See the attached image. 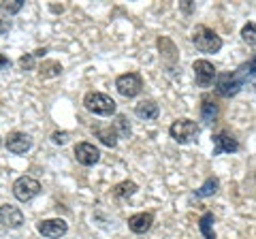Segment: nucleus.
<instances>
[{"instance_id": "obj_16", "label": "nucleus", "mask_w": 256, "mask_h": 239, "mask_svg": "<svg viewBox=\"0 0 256 239\" xmlns=\"http://www.w3.org/2000/svg\"><path fill=\"white\" fill-rule=\"evenodd\" d=\"M201 118H203V122L205 124H212L216 118H218V105L210 98V96H205L203 98V105H201Z\"/></svg>"}, {"instance_id": "obj_8", "label": "nucleus", "mask_w": 256, "mask_h": 239, "mask_svg": "<svg viewBox=\"0 0 256 239\" xmlns=\"http://www.w3.org/2000/svg\"><path fill=\"white\" fill-rule=\"evenodd\" d=\"M192 68H194V79H196V86L198 88H210L214 84V79H216V66L212 64V62L196 60L194 64H192Z\"/></svg>"}, {"instance_id": "obj_21", "label": "nucleus", "mask_w": 256, "mask_h": 239, "mask_svg": "<svg viewBox=\"0 0 256 239\" xmlns=\"http://www.w3.org/2000/svg\"><path fill=\"white\" fill-rule=\"evenodd\" d=\"M22 6H24V0H6V2L0 4V9H2V13H6V15H15V13L22 11Z\"/></svg>"}, {"instance_id": "obj_10", "label": "nucleus", "mask_w": 256, "mask_h": 239, "mask_svg": "<svg viewBox=\"0 0 256 239\" xmlns=\"http://www.w3.org/2000/svg\"><path fill=\"white\" fill-rule=\"evenodd\" d=\"M4 148L9 150L11 154H26L28 150L32 148V139H30V134L26 132H11L9 137L4 139Z\"/></svg>"}, {"instance_id": "obj_3", "label": "nucleus", "mask_w": 256, "mask_h": 239, "mask_svg": "<svg viewBox=\"0 0 256 239\" xmlns=\"http://www.w3.org/2000/svg\"><path fill=\"white\" fill-rule=\"evenodd\" d=\"M169 132H171V137L178 143L186 146V143L194 141V137L198 134V126H196V122H192V120L182 118V120H175V122L171 124Z\"/></svg>"}, {"instance_id": "obj_23", "label": "nucleus", "mask_w": 256, "mask_h": 239, "mask_svg": "<svg viewBox=\"0 0 256 239\" xmlns=\"http://www.w3.org/2000/svg\"><path fill=\"white\" fill-rule=\"evenodd\" d=\"M52 141L56 143V146H64V143L68 141V132H64V130L62 132H54L52 134Z\"/></svg>"}, {"instance_id": "obj_4", "label": "nucleus", "mask_w": 256, "mask_h": 239, "mask_svg": "<svg viewBox=\"0 0 256 239\" xmlns=\"http://www.w3.org/2000/svg\"><path fill=\"white\" fill-rule=\"evenodd\" d=\"M38 192H41V184H38L34 178H28V175H24V178L15 180V184H13V194L22 203L32 201V198H34Z\"/></svg>"}, {"instance_id": "obj_30", "label": "nucleus", "mask_w": 256, "mask_h": 239, "mask_svg": "<svg viewBox=\"0 0 256 239\" xmlns=\"http://www.w3.org/2000/svg\"><path fill=\"white\" fill-rule=\"evenodd\" d=\"M254 86H256V84H254Z\"/></svg>"}, {"instance_id": "obj_6", "label": "nucleus", "mask_w": 256, "mask_h": 239, "mask_svg": "<svg viewBox=\"0 0 256 239\" xmlns=\"http://www.w3.org/2000/svg\"><path fill=\"white\" fill-rule=\"evenodd\" d=\"M116 88H118V92L122 94V96L134 98L141 92L143 82H141V77L137 73H124V75H120L116 79Z\"/></svg>"}, {"instance_id": "obj_25", "label": "nucleus", "mask_w": 256, "mask_h": 239, "mask_svg": "<svg viewBox=\"0 0 256 239\" xmlns=\"http://www.w3.org/2000/svg\"><path fill=\"white\" fill-rule=\"evenodd\" d=\"M118 126H120V130H122L124 137H128V134H130V126H128V122H126L124 116H118Z\"/></svg>"}, {"instance_id": "obj_15", "label": "nucleus", "mask_w": 256, "mask_h": 239, "mask_svg": "<svg viewBox=\"0 0 256 239\" xmlns=\"http://www.w3.org/2000/svg\"><path fill=\"white\" fill-rule=\"evenodd\" d=\"M134 114H137V118H141V120H156L158 118V105L152 98H146L134 107Z\"/></svg>"}, {"instance_id": "obj_24", "label": "nucleus", "mask_w": 256, "mask_h": 239, "mask_svg": "<svg viewBox=\"0 0 256 239\" xmlns=\"http://www.w3.org/2000/svg\"><path fill=\"white\" fill-rule=\"evenodd\" d=\"M32 64H34V56L28 54V56H22L20 58V66L26 70V68H32Z\"/></svg>"}, {"instance_id": "obj_28", "label": "nucleus", "mask_w": 256, "mask_h": 239, "mask_svg": "<svg viewBox=\"0 0 256 239\" xmlns=\"http://www.w3.org/2000/svg\"><path fill=\"white\" fill-rule=\"evenodd\" d=\"M32 56H38V58H41V56H45V50H36V52L32 54Z\"/></svg>"}, {"instance_id": "obj_26", "label": "nucleus", "mask_w": 256, "mask_h": 239, "mask_svg": "<svg viewBox=\"0 0 256 239\" xmlns=\"http://www.w3.org/2000/svg\"><path fill=\"white\" fill-rule=\"evenodd\" d=\"M11 30V22L9 20H0V36L6 34Z\"/></svg>"}, {"instance_id": "obj_5", "label": "nucleus", "mask_w": 256, "mask_h": 239, "mask_svg": "<svg viewBox=\"0 0 256 239\" xmlns=\"http://www.w3.org/2000/svg\"><path fill=\"white\" fill-rule=\"evenodd\" d=\"M242 88H244V82L239 79V75L235 73V70L233 73H222L218 77V82H216V92H218L220 96H224V98L235 96Z\"/></svg>"}, {"instance_id": "obj_11", "label": "nucleus", "mask_w": 256, "mask_h": 239, "mask_svg": "<svg viewBox=\"0 0 256 239\" xmlns=\"http://www.w3.org/2000/svg\"><path fill=\"white\" fill-rule=\"evenodd\" d=\"M75 158L79 164L84 166H92L100 160V152L98 148H94L92 143H77L75 146Z\"/></svg>"}, {"instance_id": "obj_1", "label": "nucleus", "mask_w": 256, "mask_h": 239, "mask_svg": "<svg viewBox=\"0 0 256 239\" xmlns=\"http://www.w3.org/2000/svg\"><path fill=\"white\" fill-rule=\"evenodd\" d=\"M192 43L196 45L198 52H203V54H216V52H220V47H222V38L216 34L212 28L196 26L194 32H192Z\"/></svg>"}, {"instance_id": "obj_7", "label": "nucleus", "mask_w": 256, "mask_h": 239, "mask_svg": "<svg viewBox=\"0 0 256 239\" xmlns=\"http://www.w3.org/2000/svg\"><path fill=\"white\" fill-rule=\"evenodd\" d=\"M36 230H38V233H41L43 237L60 239V237L66 235L68 224H66V220H62V218H52V220L38 222V224H36Z\"/></svg>"}, {"instance_id": "obj_29", "label": "nucleus", "mask_w": 256, "mask_h": 239, "mask_svg": "<svg viewBox=\"0 0 256 239\" xmlns=\"http://www.w3.org/2000/svg\"><path fill=\"white\" fill-rule=\"evenodd\" d=\"M0 148H2V139H0Z\"/></svg>"}, {"instance_id": "obj_18", "label": "nucleus", "mask_w": 256, "mask_h": 239, "mask_svg": "<svg viewBox=\"0 0 256 239\" xmlns=\"http://www.w3.org/2000/svg\"><path fill=\"white\" fill-rule=\"evenodd\" d=\"M38 73H41V77H58L62 73V66H60V62H56V60H47L38 66Z\"/></svg>"}, {"instance_id": "obj_9", "label": "nucleus", "mask_w": 256, "mask_h": 239, "mask_svg": "<svg viewBox=\"0 0 256 239\" xmlns=\"http://www.w3.org/2000/svg\"><path fill=\"white\" fill-rule=\"evenodd\" d=\"M239 150V141L230 134L228 130H220L214 134V156L224 154V152H237Z\"/></svg>"}, {"instance_id": "obj_20", "label": "nucleus", "mask_w": 256, "mask_h": 239, "mask_svg": "<svg viewBox=\"0 0 256 239\" xmlns=\"http://www.w3.org/2000/svg\"><path fill=\"white\" fill-rule=\"evenodd\" d=\"M218 180H216V178H210V180H207L205 182V184L201 186V188H198V190H194V196H198V198H205V196H212V194H216V192H218Z\"/></svg>"}, {"instance_id": "obj_19", "label": "nucleus", "mask_w": 256, "mask_h": 239, "mask_svg": "<svg viewBox=\"0 0 256 239\" xmlns=\"http://www.w3.org/2000/svg\"><path fill=\"white\" fill-rule=\"evenodd\" d=\"M134 192H137V184H134V182H120V184L114 188V194L118 198H128Z\"/></svg>"}, {"instance_id": "obj_13", "label": "nucleus", "mask_w": 256, "mask_h": 239, "mask_svg": "<svg viewBox=\"0 0 256 239\" xmlns=\"http://www.w3.org/2000/svg\"><path fill=\"white\" fill-rule=\"evenodd\" d=\"M152 224H154V216H152L150 212H141V214H134V216L128 218V228L137 235L148 233L152 228Z\"/></svg>"}, {"instance_id": "obj_14", "label": "nucleus", "mask_w": 256, "mask_h": 239, "mask_svg": "<svg viewBox=\"0 0 256 239\" xmlns=\"http://www.w3.org/2000/svg\"><path fill=\"white\" fill-rule=\"evenodd\" d=\"M94 132H96V137L105 143L107 148H116L118 146V130H116V126H111V124H107V126H96Z\"/></svg>"}, {"instance_id": "obj_27", "label": "nucleus", "mask_w": 256, "mask_h": 239, "mask_svg": "<svg viewBox=\"0 0 256 239\" xmlns=\"http://www.w3.org/2000/svg\"><path fill=\"white\" fill-rule=\"evenodd\" d=\"M9 68H11V62H9V58L0 54V70H9Z\"/></svg>"}, {"instance_id": "obj_2", "label": "nucleus", "mask_w": 256, "mask_h": 239, "mask_svg": "<svg viewBox=\"0 0 256 239\" xmlns=\"http://www.w3.org/2000/svg\"><path fill=\"white\" fill-rule=\"evenodd\" d=\"M84 105H86L88 111H92V114H96V116H114L116 111H118L116 100L111 98V96H107V94H102V92H90V94H86Z\"/></svg>"}, {"instance_id": "obj_22", "label": "nucleus", "mask_w": 256, "mask_h": 239, "mask_svg": "<svg viewBox=\"0 0 256 239\" xmlns=\"http://www.w3.org/2000/svg\"><path fill=\"white\" fill-rule=\"evenodd\" d=\"M242 38L248 45H256V24H246L242 28Z\"/></svg>"}, {"instance_id": "obj_17", "label": "nucleus", "mask_w": 256, "mask_h": 239, "mask_svg": "<svg viewBox=\"0 0 256 239\" xmlns=\"http://www.w3.org/2000/svg\"><path fill=\"white\" fill-rule=\"evenodd\" d=\"M198 228H201V233L205 235V239H218L214 233V214L207 212L201 216V220H198Z\"/></svg>"}, {"instance_id": "obj_12", "label": "nucleus", "mask_w": 256, "mask_h": 239, "mask_svg": "<svg viewBox=\"0 0 256 239\" xmlns=\"http://www.w3.org/2000/svg\"><path fill=\"white\" fill-rule=\"evenodd\" d=\"M0 224L4 228H20L24 224V214L15 205H2L0 207Z\"/></svg>"}]
</instances>
